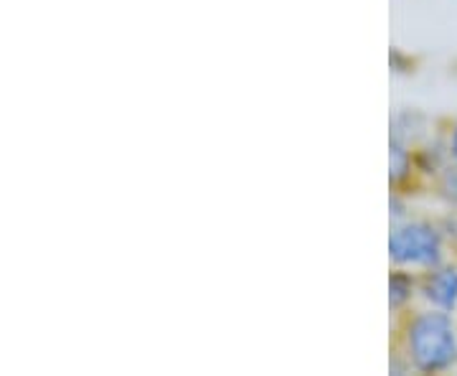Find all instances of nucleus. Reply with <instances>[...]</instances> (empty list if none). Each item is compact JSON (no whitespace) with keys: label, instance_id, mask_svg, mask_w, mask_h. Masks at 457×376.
I'll use <instances>...</instances> for the list:
<instances>
[{"label":"nucleus","instance_id":"f257e3e1","mask_svg":"<svg viewBox=\"0 0 457 376\" xmlns=\"http://www.w3.org/2000/svg\"><path fill=\"white\" fill-rule=\"evenodd\" d=\"M411 374H450L457 369V315L414 305L394 318V351Z\"/></svg>","mask_w":457,"mask_h":376},{"label":"nucleus","instance_id":"f03ea898","mask_svg":"<svg viewBox=\"0 0 457 376\" xmlns=\"http://www.w3.org/2000/svg\"><path fill=\"white\" fill-rule=\"evenodd\" d=\"M453 239L442 219L409 213L402 221H394L389 231V262L409 272L422 275L453 257Z\"/></svg>","mask_w":457,"mask_h":376},{"label":"nucleus","instance_id":"7ed1b4c3","mask_svg":"<svg viewBox=\"0 0 457 376\" xmlns=\"http://www.w3.org/2000/svg\"><path fill=\"white\" fill-rule=\"evenodd\" d=\"M420 303L457 315V255L420 275Z\"/></svg>","mask_w":457,"mask_h":376},{"label":"nucleus","instance_id":"20e7f679","mask_svg":"<svg viewBox=\"0 0 457 376\" xmlns=\"http://www.w3.org/2000/svg\"><path fill=\"white\" fill-rule=\"evenodd\" d=\"M389 180H392L394 191H404V194H407L409 186L422 183L420 171H417V147L392 138V143H389Z\"/></svg>","mask_w":457,"mask_h":376},{"label":"nucleus","instance_id":"39448f33","mask_svg":"<svg viewBox=\"0 0 457 376\" xmlns=\"http://www.w3.org/2000/svg\"><path fill=\"white\" fill-rule=\"evenodd\" d=\"M414 305H420V275L402 267L389 272V308L394 318H402Z\"/></svg>","mask_w":457,"mask_h":376},{"label":"nucleus","instance_id":"423d86ee","mask_svg":"<svg viewBox=\"0 0 457 376\" xmlns=\"http://www.w3.org/2000/svg\"><path fill=\"white\" fill-rule=\"evenodd\" d=\"M437 130H432V122L417 110H402L392 120V138L402 140L411 147H420L425 140H429Z\"/></svg>","mask_w":457,"mask_h":376},{"label":"nucleus","instance_id":"0eeeda50","mask_svg":"<svg viewBox=\"0 0 457 376\" xmlns=\"http://www.w3.org/2000/svg\"><path fill=\"white\" fill-rule=\"evenodd\" d=\"M429 186H432L435 196L440 198V201H445L453 212H457V165H445L440 173L432 179Z\"/></svg>","mask_w":457,"mask_h":376},{"label":"nucleus","instance_id":"6e6552de","mask_svg":"<svg viewBox=\"0 0 457 376\" xmlns=\"http://www.w3.org/2000/svg\"><path fill=\"white\" fill-rule=\"evenodd\" d=\"M440 132L442 146H445V155H447V163L457 165V117H447L437 125Z\"/></svg>","mask_w":457,"mask_h":376}]
</instances>
